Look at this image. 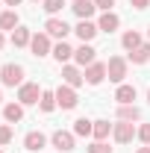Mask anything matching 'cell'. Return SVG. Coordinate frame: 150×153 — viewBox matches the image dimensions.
Returning a JSON list of instances; mask_svg holds the SVG:
<instances>
[{
  "instance_id": "cell-1",
  "label": "cell",
  "mask_w": 150,
  "mask_h": 153,
  "mask_svg": "<svg viewBox=\"0 0 150 153\" xmlns=\"http://www.w3.org/2000/svg\"><path fill=\"white\" fill-rule=\"evenodd\" d=\"M0 82H3V85H9V88L24 85V68H21V65H15V62L3 65V68H0Z\"/></svg>"
},
{
  "instance_id": "cell-2",
  "label": "cell",
  "mask_w": 150,
  "mask_h": 153,
  "mask_svg": "<svg viewBox=\"0 0 150 153\" xmlns=\"http://www.w3.org/2000/svg\"><path fill=\"white\" fill-rule=\"evenodd\" d=\"M112 135H115L118 144H130L132 138L138 135V127H135L132 121H118V124L112 127Z\"/></svg>"
},
{
  "instance_id": "cell-3",
  "label": "cell",
  "mask_w": 150,
  "mask_h": 153,
  "mask_svg": "<svg viewBox=\"0 0 150 153\" xmlns=\"http://www.w3.org/2000/svg\"><path fill=\"white\" fill-rule=\"evenodd\" d=\"M106 76L121 85V82L127 79V59H124V56H112L109 62H106Z\"/></svg>"
},
{
  "instance_id": "cell-4",
  "label": "cell",
  "mask_w": 150,
  "mask_h": 153,
  "mask_svg": "<svg viewBox=\"0 0 150 153\" xmlns=\"http://www.w3.org/2000/svg\"><path fill=\"white\" fill-rule=\"evenodd\" d=\"M41 100V88H38V82H24L18 85V103L21 106H33Z\"/></svg>"
},
{
  "instance_id": "cell-5",
  "label": "cell",
  "mask_w": 150,
  "mask_h": 153,
  "mask_svg": "<svg viewBox=\"0 0 150 153\" xmlns=\"http://www.w3.org/2000/svg\"><path fill=\"white\" fill-rule=\"evenodd\" d=\"M44 33H47L50 38H59V41H65V36L71 33V27H68L62 18H47V21H44Z\"/></svg>"
},
{
  "instance_id": "cell-6",
  "label": "cell",
  "mask_w": 150,
  "mask_h": 153,
  "mask_svg": "<svg viewBox=\"0 0 150 153\" xmlns=\"http://www.w3.org/2000/svg\"><path fill=\"white\" fill-rule=\"evenodd\" d=\"M50 141H53V147H56V150L71 153V150H74V144H76V135L68 133V130H56V133L50 135Z\"/></svg>"
},
{
  "instance_id": "cell-7",
  "label": "cell",
  "mask_w": 150,
  "mask_h": 153,
  "mask_svg": "<svg viewBox=\"0 0 150 153\" xmlns=\"http://www.w3.org/2000/svg\"><path fill=\"white\" fill-rule=\"evenodd\" d=\"M62 79H65V85L79 88V85L85 82V74L79 71V65H62Z\"/></svg>"
},
{
  "instance_id": "cell-8",
  "label": "cell",
  "mask_w": 150,
  "mask_h": 153,
  "mask_svg": "<svg viewBox=\"0 0 150 153\" xmlns=\"http://www.w3.org/2000/svg\"><path fill=\"white\" fill-rule=\"evenodd\" d=\"M74 62L79 65V68H88L91 62H97V50H94L91 44H85V41H82V44L74 50Z\"/></svg>"
},
{
  "instance_id": "cell-9",
  "label": "cell",
  "mask_w": 150,
  "mask_h": 153,
  "mask_svg": "<svg viewBox=\"0 0 150 153\" xmlns=\"http://www.w3.org/2000/svg\"><path fill=\"white\" fill-rule=\"evenodd\" d=\"M56 103L62 106V109H74L76 103H79L76 88H71V85H59V88H56Z\"/></svg>"
},
{
  "instance_id": "cell-10",
  "label": "cell",
  "mask_w": 150,
  "mask_h": 153,
  "mask_svg": "<svg viewBox=\"0 0 150 153\" xmlns=\"http://www.w3.org/2000/svg\"><path fill=\"white\" fill-rule=\"evenodd\" d=\"M30 50H33V56H47V53H50V50H53V47H50V36H47V33H36V36H33V41H30Z\"/></svg>"
},
{
  "instance_id": "cell-11",
  "label": "cell",
  "mask_w": 150,
  "mask_h": 153,
  "mask_svg": "<svg viewBox=\"0 0 150 153\" xmlns=\"http://www.w3.org/2000/svg\"><path fill=\"white\" fill-rule=\"evenodd\" d=\"M82 74H85V82H88V85H100V82L106 79V65H103V62H91Z\"/></svg>"
},
{
  "instance_id": "cell-12",
  "label": "cell",
  "mask_w": 150,
  "mask_h": 153,
  "mask_svg": "<svg viewBox=\"0 0 150 153\" xmlns=\"http://www.w3.org/2000/svg\"><path fill=\"white\" fill-rule=\"evenodd\" d=\"M74 33H76V38H79V41H85V44H88V41H91L100 30H97V24H94V21H79V24L74 27Z\"/></svg>"
},
{
  "instance_id": "cell-13",
  "label": "cell",
  "mask_w": 150,
  "mask_h": 153,
  "mask_svg": "<svg viewBox=\"0 0 150 153\" xmlns=\"http://www.w3.org/2000/svg\"><path fill=\"white\" fill-rule=\"evenodd\" d=\"M71 9H74V15H76L79 21H91V15L97 12L94 0H74V6H71Z\"/></svg>"
},
{
  "instance_id": "cell-14",
  "label": "cell",
  "mask_w": 150,
  "mask_h": 153,
  "mask_svg": "<svg viewBox=\"0 0 150 153\" xmlns=\"http://www.w3.org/2000/svg\"><path fill=\"white\" fill-rule=\"evenodd\" d=\"M44 144H47V135H44V133H38V130H33V133H27V135H24V147H27L30 153L41 150Z\"/></svg>"
},
{
  "instance_id": "cell-15",
  "label": "cell",
  "mask_w": 150,
  "mask_h": 153,
  "mask_svg": "<svg viewBox=\"0 0 150 153\" xmlns=\"http://www.w3.org/2000/svg\"><path fill=\"white\" fill-rule=\"evenodd\" d=\"M118 27H121V18H118L115 12H103L100 21H97V30H100V33H115Z\"/></svg>"
},
{
  "instance_id": "cell-16",
  "label": "cell",
  "mask_w": 150,
  "mask_h": 153,
  "mask_svg": "<svg viewBox=\"0 0 150 153\" xmlns=\"http://www.w3.org/2000/svg\"><path fill=\"white\" fill-rule=\"evenodd\" d=\"M115 100H118V106H127L135 100V85H127V82H121L118 85V91H115Z\"/></svg>"
},
{
  "instance_id": "cell-17",
  "label": "cell",
  "mask_w": 150,
  "mask_h": 153,
  "mask_svg": "<svg viewBox=\"0 0 150 153\" xmlns=\"http://www.w3.org/2000/svg\"><path fill=\"white\" fill-rule=\"evenodd\" d=\"M21 21H18V12L15 9H3L0 12V30H18Z\"/></svg>"
},
{
  "instance_id": "cell-18",
  "label": "cell",
  "mask_w": 150,
  "mask_h": 153,
  "mask_svg": "<svg viewBox=\"0 0 150 153\" xmlns=\"http://www.w3.org/2000/svg\"><path fill=\"white\" fill-rule=\"evenodd\" d=\"M118 121H141V109H138L135 103L118 106Z\"/></svg>"
},
{
  "instance_id": "cell-19",
  "label": "cell",
  "mask_w": 150,
  "mask_h": 153,
  "mask_svg": "<svg viewBox=\"0 0 150 153\" xmlns=\"http://www.w3.org/2000/svg\"><path fill=\"white\" fill-rule=\"evenodd\" d=\"M130 62H132V65H144V62H150V41L138 44V47L132 50V53H130Z\"/></svg>"
},
{
  "instance_id": "cell-20",
  "label": "cell",
  "mask_w": 150,
  "mask_h": 153,
  "mask_svg": "<svg viewBox=\"0 0 150 153\" xmlns=\"http://www.w3.org/2000/svg\"><path fill=\"white\" fill-rule=\"evenodd\" d=\"M53 59H56L59 65H62V62L68 65V59H74V47H71V44H65V41H59L56 47H53Z\"/></svg>"
},
{
  "instance_id": "cell-21",
  "label": "cell",
  "mask_w": 150,
  "mask_h": 153,
  "mask_svg": "<svg viewBox=\"0 0 150 153\" xmlns=\"http://www.w3.org/2000/svg\"><path fill=\"white\" fill-rule=\"evenodd\" d=\"M3 118H6L9 124H18L21 118H24V106H21V103H6V106H3Z\"/></svg>"
},
{
  "instance_id": "cell-22",
  "label": "cell",
  "mask_w": 150,
  "mask_h": 153,
  "mask_svg": "<svg viewBox=\"0 0 150 153\" xmlns=\"http://www.w3.org/2000/svg\"><path fill=\"white\" fill-rule=\"evenodd\" d=\"M30 41H33V33H30L27 27L12 30V44H15V47H30Z\"/></svg>"
},
{
  "instance_id": "cell-23",
  "label": "cell",
  "mask_w": 150,
  "mask_h": 153,
  "mask_svg": "<svg viewBox=\"0 0 150 153\" xmlns=\"http://www.w3.org/2000/svg\"><path fill=\"white\" fill-rule=\"evenodd\" d=\"M121 44H124V47L132 53V50H135L138 44H144V41H141V33H138V30H127V33L121 36Z\"/></svg>"
},
{
  "instance_id": "cell-24",
  "label": "cell",
  "mask_w": 150,
  "mask_h": 153,
  "mask_svg": "<svg viewBox=\"0 0 150 153\" xmlns=\"http://www.w3.org/2000/svg\"><path fill=\"white\" fill-rule=\"evenodd\" d=\"M91 133H94V121H88V118H76V121H74V135L88 138Z\"/></svg>"
},
{
  "instance_id": "cell-25",
  "label": "cell",
  "mask_w": 150,
  "mask_h": 153,
  "mask_svg": "<svg viewBox=\"0 0 150 153\" xmlns=\"http://www.w3.org/2000/svg\"><path fill=\"white\" fill-rule=\"evenodd\" d=\"M112 127L115 124H109V121H94V141H106L109 138V133H112Z\"/></svg>"
},
{
  "instance_id": "cell-26",
  "label": "cell",
  "mask_w": 150,
  "mask_h": 153,
  "mask_svg": "<svg viewBox=\"0 0 150 153\" xmlns=\"http://www.w3.org/2000/svg\"><path fill=\"white\" fill-rule=\"evenodd\" d=\"M59 103H56V91H41V100H38V109L41 112H53Z\"/></svg>"
},
{
  "instance_id": "cell-27",
  "label": "cell",
  "mask_w": 150,
  "mask_h": 153,
  "mask_svg": "<svg viewBox=\"0 0 150 153\" xmlns=\"http://www.w3.org/2000/svg\"><path fill=\"white\" fill-rule=\"evenodd\" d=\"M62 6H65V0H41V9L53 18L56 12H62Z\"/></svg>"
},
{
  "instance_id": "cell-28",
  "label": "cell",
  "mask_w": 150,
  "mask_h": 153,
  "mask_svg": "<svg viewBox=\"0 0 150 153\" xmlns=\"http://www.w3.org/2000/svg\"><path fill=\"white\" fill-rule=\"evenodd\" d=\"M12 135H15V130H12L9 124H0V147H6V144L12 141Z\"/></svg>"
},
{
  "instance_id": "cell-29",
  "label": "cell",
  "mask_w": 150,
  "mask_h": 153,
  "mask_svg": "<svg viewBox=\"0 0 150 153\" xmlns=\"http://www.w3.org/2000/svg\"><path fill=\"white\" fill-rule=\"evenodd\" d=\"M135 138H138L141 144H150V124H141V127H138V135H135Z\"/></svg>"
},
{
  "instance_id": "cell-30",
  "label": "cell",
  "mask_w": 150,
  "mask_h": 153,
  "mask_svg": "<svg viewBox=\"0 0 150 153\" xmlns=\"http://www.w3.org/2000/svg\"><path fill=\"white\" fill-rule=\"evenodd\" d=\"M88 153H112V147L106 141H94V144H88Z\"/></svg>"
},
{
  "instance_id": "cell-31",
  "label": "cell",
  "mask_w": 150,
  "mask_h": 153,
  "mask_svg": "<svg viewBox=\"0 0 150 153\" xmlns=\"http://www.w3.org/2000/svg\"><path fill=\"white\" fill-rule=\"evenodd\" d=\"M94 6L100 9V12H112V6H115V0H94Z\"/></svg>"
},
{
  "instance_id": "cell-32",
  "label": "cell",
  "mask_w": 150,
  "mask_h": 153,
  "mask_svg": "<svg viewBox=\"0 0 150 153\" xmlns=\"http://www.w3.org/2000/svg\"><path fill=\"white\" fill-rule=\"evenodd\" d=\"M130 3H132V9H138V12H144L150 6V0H130Z\"/></svg>"
},
{
  "instance_id": "cell-33",
  "label": "cell",
  "mask_w": 150,
  "mask_h": 153,
  "mask_svg": "<svg viewBox=\"0 0 150 153\" xmlns=\"http://www.w3.org/2000/svg\"><path fill=\"white\" fill-rule=\"evenodd\" d=\"M18 3H21V0H3V6H12V9H15Z\"/></svg>"
},
{
  "instance_id": "cell-34",
  "label": "cell",
  "mask_w": 150,
  "mask_h": 153,
  "mask_svg": "<svg viewBox=\"0 0 150 153\" xmlns=\"http://www.w3.org/2000/svg\"><path fill=\"white\" fill-rule=\"evenodd\" d=\"M138 153H150V144H144V147H138Z\"/></svg>"
},
{
  "instance_id": "cell-35",
  "label": "cell",
  "mask_w": 150,
  "mask_h": 153,
  "mask_svg": "<svg viewBox=\"0 0 150 153\" xmlns=\"http://www.w3.org/2000/svg\"><path fill=\"white\" fill-rule=\"evenodd\" d=\"M3 44H6V38H3V30H0V47H3Z\"/></svg>"
},
{
  "instance_id": "cell-36",
  "label": "cell",
  "mask_w": 150,
  "mask_h": 153,
  "mask_svg": "<svg viewBox=\"0 0 150 153\" xmlns=\"http://www.w3.org/2000/svg\"><path fill=\"white\" fill-rule=\"evenodd\" d=\"M0 12H3V0H0Z\"/></svg>"
},
{
  "instance_id": "cell-37",
  "label": "cell",
  "mask_w": 150,
  "mask_h": 153,
  "mask_svg": "<svg viewBox=\"0 0 150 153\" xmlns=\"http://www.w3.org/2000/svg\"><path fill=\"white\" fill-rule=\"evenodd\" d=\"M0 103H3V91H0Z\"/></svg>"
},
{
  "instance_id": "cell-38",
  "label": "cell",
  "mask_w": 150,
  "mask_h": 153,
  "mask_svg": "<svg viewBox=\"0 0 150 153\" xmlns=\"http://www.w3.org/2000/svg\"><path fill=\"white\" fill-rule=\"evenodd\" d=\"M147 103H150V91H147Z\"/></svg>"
},
{
  "instance_id": "cell-39",
  "label": "cell",
  "mask_w": 150,
  "mask_h": 153,
  "mask_svg": "<svg viewBox=\"0 0 150 153\" xmlns=\"http://www.w3.org/2000/svg\"><path fill=\"white\" fill-rule=\"evenodd\" d=\"M147 36H150V27H147Z\"/></svg>"
},
{
  "instance_id": "cell-40",
  "label": "cell",
  "mask_w": 150,
  "mask_h": 153,
  "mask_svg": "<svg viewBox=\"0 0 150 153\" xmlns=\"http://www.w3.org/2000/svg\"><path fill=\"white\" fill-rule=\"evenodd\" d=\"M33 3H38V0H33Z\"/></svg>"
},
{
  "instance_id": "cell-41",
  "label": "cell",
  "mask_w": 150,
  "mask_h": 153,
  "mask_svg": "<svg viewBox=\"0 0 150 153\" xmlns=\"http://www.w3.org/2000/svg\"><path fill=\"white\" fill-rule=\"evenodd\" d=\"M0 153H3V150H0Z\"/></svg>"
}]
</instances>
